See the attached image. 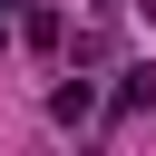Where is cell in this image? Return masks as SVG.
<instances>
[{
	"instance_id": "1",
	"label": "cell",
	"mask_w": 156,
	"mask_h": 156,
	"mask_svg": "<svg viewBox=\"0 0 156 156\" xmlns=\"http://www.w3.org/2000/svg\"><path fill=\"white\" fill-rule=\"evenodd\" d=\"M88 107H98V98H88V78H78V88H58V98H49V117H58V127H88Z\"/></svg>"
},
{
	"instance_id": "2",
	"label": "cell",
	"mask_w": 156,
	"mask_h": 156,
	"mask_svg": "<svg viewBox=\"0 0 156 156\" xmlns=\"http://www.w3.org/2000/svg\"><path fill=\"white\" fill-rule=\"evenodd\" d=\"M146 98H156V68H127V88H117V117H136Z\"/></svg>"
}]
</instances>
